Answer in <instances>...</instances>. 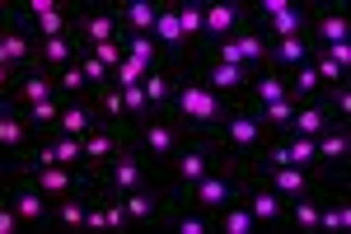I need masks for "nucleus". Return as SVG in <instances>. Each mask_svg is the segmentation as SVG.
Listing matches in <instances>:
<instances>
[{
  "mask_svg": "<svg viewBox=\"0 0 351 234\" xmlns=\"http://www.w3.org/2000/svg\"><path fill=\"white\" fill-rule=\"evenodd\" d=\"M230 108H234V99L216 94V89L197 75L192 66H183V71H178V84H173V94H169V104H164L160 113L178 117L188 131H216L220 122H225Z\"/></svg>",
  "mask_w": 351,
  "mask_h": 234,
  "instance_id": "f257e3e1",
  "label": "nucleus"
},
{
  "mask_svg": "<svg viewBox=\"0 0 351 234\" xmlns=\"http://www.w3.org/2000/svg\"><path fill=\"white\" fill-rule=\"evenodd\" d=\"M234 47H239V61L248 66V71H263V61H267V38H263L253 24L234 33Z\"/></svg>",
  "mask_w": 351,
  "mask_h": 234,
  "instance_id": "2f4dec72",
  "label": "nucleus"
},
{
  "mask_svg": "<svg viewBox=\"0 0 351 234\" xmlns=\"http://www.w3.org/2000/svg\"><path fill=\"white\" fill-rule=\"evenodd\" d=\"M43 197H66V192H80L94 183V174H84V169H71V164H47V169H19Z\"/></svg>",
  "mask_w": 351,
  "mask_h": 234,
  "instance_id": "2eb2a0df",
  "label": "nucleus"
},
{
  "mask_svg": "<svg viewBox=\"0 0 351 234\" xmlns=\"http://www.w3.org/2000/svg\"><path fill=\"white\" fill-rule=\"evenodd\" d=\"M239 202L248 207V215L258 220V230H291V220H286V197H276L271 187H263V183L248 178V174H243Z\"/></svg>",
  "mask_w": 351,
  "mask_h": 234,
  "instance_id": "f8f14e48",
  "label": "nucleus"
},
{
  "mask_svg": "<svg viewBox=\"0 0 351 234\" xmlns=\"http://www.w3.org/2000/svg\"><path fill=\"white\" fill-rule=\"evenodd\" d=\"M127 136H132L136 150H141V155H145L150 164H155V169H160V164L173 155L183 141H188L192 131L183 127L178 117H169V113H145L141 122H132V127H127Z\"/></svg>",
  "mask_w": 351,
  "mask_h": 234,
  "instance_id": "20e7f679",
  "label": "nucleus"
},
{
  "mask_svg": "<svg viewBox=\"0 0 351 234\" xmlns=\"http://www.w3.org/2000/svg\"><path fill=\"white\" fill-rule=\"evenodd\" d=\"M211 136H216L220 150H225V159H234V164H248V159L263 155V145H267L271 131L258 122V113H253V108L234 104L230 113H225V122H220Z\"/></svg>",
  "mask_w": 351,
  "mask_h": 234,
  "instance_id": "7ed1b4c3",
  "label": "nucleus"
},
{
  "mask_svg": "<svg viewBox=\"0 0 351 234\" xmlns=\"http://www.w3.org/2000/svg\"><path fill=\"white\" fill-rule=\"evenodd\" d=\"M328 127H337V117H332V113H328V104L324 99H309V104H295V117H291V136H309V141H314V136H324ZM286 131H281V136H286Z\"/></svg>",
  "mask_w": 351,
  "mask_h": 234,
  "instance_id": "5701e85b",
  "label": "nucleus"
},
{
  "mask_svg": "<svg viewBox=\"0 0 351 234\" xmlns=\"http://www.w3.org/2000/svg\"><path fill=\"white\" fill-rule=\"evenodd\" d=\"M104 220H108V230H132V220H127V211H122V202H117V197H108V192H104Z\"/></svg>",
  "mask_w": 351,
  "mask_h": 234,
  "instance_id": "ea45409f",
  "label": "nucleus"
},
{
  "mask_svg": "<svg viewBox=\"0 0 351 234\" xmlns=\"http://www.w3.org/2000/svg\"><path fill=\"white\" fill-rule=\"evenodd\" d=\"M243 174L248 178H258L263 187H271L276 197H304V192H314V187H324L328 178H319L314 169H295V164H263V159H253V164H243Z\"/></svg>",
  "mask_w": 351,
  "mask_h": 234,
  "instance_id": "0eeeda50",
  "label": "nucleus"
},
{
  "mask_svg": "<svg viewBox=\"0 0 351 234\" xmlns=\"http://www.w3.org/2000/svg\"><path fill=\"white\" fill-rule=\"evenodd\" d=\"M253 24V14H248V5L243 0H206V47L220 43V38H234L239 28ZM202 47V52H206Z\"/></svg>",
  "mask_w": 351,
  "mask_h": 234,
  "instance_id": "dca6fc26",
  "label": "nucleus"
},
{
  "mask_svg": "<svg viewBox=\"0 0 351 234\" xmlns=\"http://www.w3.org/2000/svg\"><path fill=\"white\" fill-rule=\"evenodd\" d=\"M220 159H225V150L216 145V136H211V131H192L188 141H183V145H178V150L155 169V187H160L169 202H178V197H183L202 174H211V169H216Z\"/></svg>",
  "mask_w": 351,
  "mask_h": 234,
  "instance_id": "f03ea898",
  "label": "nucleus"
},
{
  "mask_svg": "<svg viewBox=\"0 0 351 234\" xmlns=\"http://www.w3.org/2000/svg\"><path fill=\"white\" fill-rule=\"evenodd\" d=\"M239 187H243V164H234V159H220L216 169H211V174H202V178L192 183L178 202H192V207H202L206 215H216L220 207H230V202L239 197Z\"/></svg>",
  "mask_w": 351,
  "mask_h": 234,
  "instance_id": "423d86ee",
  "label": "nucleus"
},
{
  "mask_svg": "<svg viewBox=\"0 0 351 234\" xmlns=\"http://www.w3.org/2000/svg\"><path fill=\"white\" fill-rule=\"evenodd\" d=\"M309 47H314V38L309 33H295V38H276V43H267V71H295V66H304L309 61Z\"/></svg>",
  "mask_w": 351,
  "mask_h": 234,
  "instance_id": "4be33fe9",
  "label": "nucleus"
},
{
  "mask_svg": "<svg viewBox=\"0 0 351 234\" xmlns=\"http://www.w3.org/2000/svg\"><path fill=\"white\" fill-rule=\"evenodd\" d=\"M75 66H80V75L89 80V84H112V71L89 52V47H80V43H75Z\"/></svg>",
  "mask_w": 351,
  "mask_h": 234,
  "instance_id": "4c0bfd02",
  "label": "nucleus"
},
{
  "mask_svg": "<svg viewBox=\"0 0 351 234\" xmlns=\"http://www.w3.org/2000/svg\"><path fill=\"white\" fill-rule=\"evenodd\" d=\"M14 80H19V71H10V66H0V99H10V89H14Z\"/></svg>",
  "mask_w": 351,
  "mask_h": 234,
  "instance_id": "c03bdc74",
  "label": "nucleus"
},
{
  "mask_svg": "<svg viewBox=\"0 0 351 234\" xmlns=\"http://www.w3.org/2000/svg\"><path fill=\"white\" fill-rule=\"evenodd\" d=\"M99 127V108H94V99L84 94V99H66L61 104V117H56V136H89V131Z\"/></svg>",
  "mask_w": 351,
  "mask_h": 234,
  "instance_id": "412c9836",
  "label": "nucleus"
},
{
  "mask_svg": "<svg viewBox=\"0 0 351 234\" xmlns=\"http://www.w3.org/2000/svg\"><path fill=\"white\" fill-rule=\"evenodd\" d=\"M253 113H258V122L271 136H281V131L291 127V117H295V99H276V104H263V108H253Z\"/></svg>",
  "mask_w": 351,
  "mask_h": 234,
  "instance_id": "c9c22d12",
  "label": "nucleus"
},
{
  "mask_svg": "<svg viewBox=\"0 0 351 234\" xmlns=\"http://www.w3.org/2000/svg\"><path fill=\"white\" fill-rule=\"evenodd\" d=\"M94 183H99V192L122 197V192H132V187H150V183H155V164L141 155V150L132 145V136H127V145H122V150L94 174Z\"/></svg>",
  "mask_w": 351,
  "mask_h": 234,
  "instance_id": "39448f33",
  "label": "nucleus"
},
{
  "mask_svg": "<svg viewBox=\"0 0 351 234\" xmlns=\"http://www.w3.org/2000/svg\"><path fill=\"white\" fill-rule=\"evenodd\" d=\"M10 19H14V5H10V0H0V33L10 28Z\"/></svg>",
  "mask_w": 351,
  "mask_h": 234,
  "instance_id": "a18cd8bd",
  "label": "nucleus"
},
{
  "mask_svg": "<svg viewBox=\"0 0 351 234\" xmlns=\"http://www.w3.org/2000/svg\"><path fill=\"white\" fill-rule=\"evenodd\" d=\"M61 104H66V99H43V104L24 108V117L33 122V131H38V136H47V131L56 127V117H61Z\"/></svg>",
  "mask_w": 351,
  "mask_h": 234,
  "instance_id": "e433bc0d",
  "label": "nucleus"
},
{
  "mask_svg": "<svg viewBox=\"0 0 351 234\" xmlns=\"http://www.w3.org/2000/svg\"><path fill=\"white\" fill-rule=\"evenodd\" d=\"M192 71L206 80L216 94L234 99V104L243 99V89H248V80H253V71H248V66H230V61H216V56H197V61H192Z\"/></svg>",
  "mask_w": 351,
  "mask_h": 234,
  "instance_id": "ddd939ff",
  "label": "nucleus"
},
{
  "mask_svg": "<svg viewBox=\"0 0 351 234\" xmlns=\"http://www.w3.org/2000/svg\"><path fill=\"white\" fill-rule=\"evenodd\" d=\"M89 99H94V108H99V122L127 127V99H122V89H117V84H94V89H89Z\"/></svg>",
  "mask_w": 351,
  "mask_h": 234,
  "instance_id": "c756f323",
  "label": "nucleus"
},
{
  "mask_svg": "<svg viewBox=\"0 0 351 234\" xmlns=\"http://www.w3.org/2000/svg\"><path fill=\"white\" fill-rule=\"evenodd\" d=\"M19 230H24V220H19V215H14V207L0 197V234H19Z\"/></svg>",
  "mask_w": 351,
  "mask_h": 234,
  "instance_id": "a19ab883",
  "label": "nucleus"
},
{
  "mask_svg": "<svg viewBox=\"0 0 351 234\" xmlns=\"http://www.w3.org/2000/svg\"><path fill=\"white\" fill-rule=\"evenodd\" d=\"M71 38H75L80 47L117 43V38H122V24H117V5H108V0H80V10H75V24H71Z\"/></svg>",
  "mask_w": 351,
  "mask_h": 234,
  "instance_id": "6e6552de",
  "label": "nucleus"
},
{
  "mask_svg": "<svg viewBox=\"0 0 351 234\" xmlns=\"http://www.w3.org/2000/svg\"><path fill=\"white\" fill-rule=\"evenodd\" d=\"M112 5H117L122 33H150V24H155V0H112Z\"/></svg>",
  "mask_w": 351,
  "mask_h": 234,
  "instance_id": "7c9ffc66",
  "label": "nucleus"
},
{
  "mask_svg": "<svg viewBox=\"0 0 351 234\" xmlns=\"http://www.w3.org/2000/svg\"><path fill=\"white\" fill-rule=\"evenodd\" d=\"M94 187V183H89ZM89 187L52 197V230H84V207H89Z\"/></svg>",
  "mask_w": 351,
  "mask_h": 234,
  "instance_id": "bb28decb",
  "label": "nucleus"
},
{
  "mask_svg": "<svg viewBox=\"0 0 351 234\" xmlns=\"http://www.w3.org/2000/svg\"><path fill=\"white\" fill-rule=\"evenodd\" d=\"M0 47H5V61L14 71H33V52H38V38L28 33L19 19H10V28L0 33Z\"/></svg>",
  "mask_w": 351,
  "mask_h": 234,
  "instance_id": "393cba45",
  "label": "nucleus"
},
{
  "mask_svg": "<svg viewBox=\"0 0 351 234\" xmlns=\"http://www.w3.org/2000/svg\"><path fill=\"white\" fill-rule=\"evenodd\" d=\"M10 174H14V169H5V164H0V197H5V187H10Z\"/></svg>",
  "mask_w": 351,
  "mask_h": 234,
  "instance_id": "49530a36",
  "label": "nucleus"
},
{
  "mask_svg": "<svg viewBox=\"0 0 351 234\" xmlns=\"http://www.w3.org/2000/svg\"><path fill=\"white\" fill-rule=\"evenodd\" d=\"M89 52H94V56H99V61L112 71V66L122 61V43H99V47H89Z\"/></svg>",
  "mask_w": 351,
  "mask_h": 234,
  "instance_id": "79ce46f5",
  "label": "nucleus"
},
{
  "mask_svg": "<svg viewBox=\"0 0 351 234\" xmlns=\"http://www.w3.org/2000/svg\"><path fill=\"white\" fill-rule=\"evenodd\" d=\"M145 71H150V66H141V61H132V56H122V61L112 66V84H117V89L141 84V80H145Z\"/></svg>",
  "mask_w": 351,
  "mask_h": 234,
  "instance_id": "58836bf2",
  "label": "nucleus"
},
{
  "mask_svg": "<svg viewBox=\"0 0 351 234\" xmlns=\"http://www.w3.org/2000/svg\"><path fill=\"white\" fill-rule=\"evenodd\" d=\"M5 202L14 207V215L24 220V230H52V197H43L24 174H10Z\"/></svg>",
  "mask_w": 351,
  "mask_h": 234,
  "instance_id": "9d476101",
  "label": "nucleus"
},
{
  "mask_svg": "<svg viewBox=\"0 0 351 234\" xmlns=\"http://www.w3.org/2000/svg\"><path fill=\"white\" fill-rule=\"evenodd\" d=\"M324 52L332 56V61H337L342 71H351V43H332V47H324Z\"/></svg>",
  "mask_w": 351,
  "mask_h": 234,
  "instance_id": "37998d69",
  "label": "nucleus"
},
{
  "mask_svg": "<svg viewBox=\"0 0 351 234\" xmlns=\"http://www.w3.org/2000/svg\"><path fill=\"white\" fill-rule=\"evenodd\" d=\"M127 145V127H112V122H99V127L89 131V136H80V169L84 174H99L104 164H108L117 150Z\"/></svg>",
  "mask_w": 351,
  "mask_h": 234,
  "instance_id": "4468645a",
  "label": "nucleus"
},
{
  "mask_svg": "<svg viewBox=\"0 0 351 234\" xmlns=\"http://www.w3.org/2000/svg\"><path fill=\"white\" fill-rule=\"evenodd\" d=\"M122 43V56H132V61H141V66H160V43L150 38V33H122L117 38Z\"/></svg>",
  "mask_w": 351,
  "mask_h": 234,
  "instance_id": "72a5a7b5",
  "label": "nucleus"
},
{
  "mask_svg": "<svg viewBox=\"0 0 351 234\" xmlns=\"http://www.w3.org/2000/svg\"><path fill=\"white\" fill-rule=\"evenodd\" d=\"M33 141H38V131H33V122L24 117V108H14L10 99H0V164L19 174V164L28 159Z\"/></svg>",
  "mask_w": 351,
  "mask_h": 234,
  "instance_id": "1a4fd4ad",
  "label": "nucleus"
},
{
  "mask_svg": "<svg viewBox=\"0 0 351 234\" xmlns=\"http://www.w3.org/2000/svg\"><path fill=\"white\" fill-rule=\"evenodd\" d=\"M314 155H319V178H328V183L347 178V169H351V122H337V127H328L324 136H314Z\"/></svg>",
  "mask_w": 351,
  "mask_h": 234,
  "instance_id": "9b49d317",
  "label": "nucleus"
},
{
  "mask_svg": "<svg viewBox=\"0 0 351 234\" xmlns=\"http://www.w3.org/2000/svg\"><path fill=\"white\" fill-rule=\"evenodd\" d=\"M122 202V211H127V220H132V230H155L160 225V211H164V197L160 187L150 183V187H132V192H122L117 197Z\"/></svg>",
  "mask_w": 351,
  "mask_h": 234,
  "instance_id": "a211bd4d",
  "label": "nucleus"
},
{
  "mask_svg": "<svg viewBox=\"0 0 351 234\" xmlns=\"http://www.w3.org/2000/svg\"><path fill=\"white\" fill-rule=\"evenodd\" d=\"M286 80H291V99H295V104L324 99V84H319V75H314V66H309V61L295 66V71H286Z\"/></svg>",
  "mask_w": 351,
  "mask_h": 234,
  "instance_id": "f704fd0d",
  "label": "nucleus"
},
{
  "mask_svg": "<svg viewBox=\"0 0 351 234\" xmlns=\"http://www.w3.org/2000/svg\"><path fill=\"white\" fill-rule=\"evenodd\" d=\"M309 38L319 47H332V43H351V19L347 5H309Z\"/></svg>",
  "mask_w": 351,
  "mask_h": 234,
  "instance_id": "f3484780",
  "label": "nucleus"
},
{
  "mask_svg": "<svg viewBox=\"0 0 351 234\" xmlns=\"http://www.w3.org/2000/svg\"><path fill=\"white\" fill-rule=\"evenodd\" d=\"M178 71H183V66H173V61H160V66H150V71H145L141 89H145V104H150V113H160V108L169 104L173 84H178Z\"/></svg>",
  "mask_w": 351,
  "mask_h": 234,
  "instance_id": "a878e982",
  "label": "nucleus"
},
{
  "mask_svg": "<svg viewBox=\"0 0 351 234\" xmlns=\"http://www.w3.org/2000/svg\"><path fill=\"white\" fill-rule=\"evenodd\" d=\"M267 43H276V38H295V33H309V5L304 0H295L291 10H281V14H271V19H263V24H253Z\"/></svg>",
  "mask_w": 351,
  "mask_h": 234,
  "instance_id": "b1692460",
  "label": "nucleus"
},
{
  "mask_svg": "<svg viewBox=\"0 0 351 234\" xmlns=\"http://www.w3.org/2000/svg\"><path fill=\"white\" fill-rule=\"evenodd\" d=\"M216 230L220 234H258V220H253V215H248V207L234 197L230 207L216 211Z\"/></svg>",
  "mask_w": 351,
  "mask_h": 234,
  "instance_id": "473e14b6",
  "label": "nucleus"
},
{
  "mask_svg": "<svg viewBox=\"0 0 351 234\" xmlns=\"http://www.w3.org/2000/svg\"><path fill=\"white\" fill-rule=\"evenodd\" d=\"M351 230V192H347V178L328 183L324 197H319V234H342Z\"/></svg>",
  "mask_w": 351,
  "mask_h": 234,
  "instance_id": "6ab92c4d",
  "label": "nucleus"
},
{
  "mask_svg": "<svg viewBox=\"0 0 351 234\" xmlns=\"http://www.w3.org/2000/svg\"><path fill=\"white\" fill-rule=\"evenodd\" d=\"M43 99H61V84H56L52 71H19V80H14V89H10V104L14 108H33L43 104Z\"/></svg>",
  "mask_w": 351,
  "mask_h": 234,
  "instance_id": "aec40b11",
  "label": "nucleus"
},
{
  "mask_svg": "<svg viewBox=\"0 0 351 234\" xmlns=\"http://www.w3.org/2000/svg\"><path fill=\"white\" fill-rule=\"evenodd\" d=\"M324 187H328V183H324ZM324 187H314V192H304V197H291V202H286V220H291V230L319 234V197H324Z\"/></svg>",
  "mask_w": 351,
  "mask_h": 234,
  "instance_id": "cd10ccee",
  "label": "nucleus"
},
{
  "mask_svg": "<svg viewBox=\"0 0 351 234\" xmlns=\"http://www.w3.org/2000/svg\"><path fill=\"white\" fill-rule=\"evenodd\" d=\"M75 61V38H38V52H33V66L38 71H61Z\"/></svg>",
  "mask_w": 351,
  "mask_h": 234,
  "instance_id": "c85d7f7f",
  "label": "nucleus"
}]
</instances>
